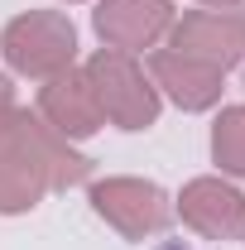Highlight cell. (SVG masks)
<instances>
[{"label":"cell","instance_id":"1","mask_svg":"<svg viewBox=\"0 0 245 250\" xmlns=\"http://www.w3.org/2000/svg\"><path fill=\"white\" fill-rule=\"evenodd\" d=\"M154 250H197V246H187V241H163V246H154Z\"/></svg>","mask_w":245,"mask_h":250}]
</instances>
